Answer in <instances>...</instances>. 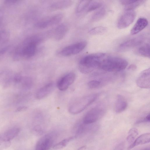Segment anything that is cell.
<instances>
[{
  "label": "cell",
  "instance_id": "obj_26",
  "mask_svg": "<svg viewBox=\"0 0 150 150\" xmlns=\"http://www.w3.org/2000/svg\"><path fill=\"white\" fill-rule=\"evenodd\" d=\"M21 82H22V85L23 88L26 89L30 88L33 84L32 79L29 77H25L23 78Z\"/></svg>",
  "mask_w": 150,
  "mask_h": 150
},
{
  "label": "cell",
  "instance_id": "obj_34",
  "mask_svg": "<svg viewBox=\"0 0 150 150\" xmlns=\"http://www.w3.org/2000/svg\"><path fill=\"white\" fill-rule=\"evenodd\" d=\"M40 128L38 127H36L34 128V131L36 133L37 132V134H41L42 133V130Z\"/></svg>",
  "mask_w": 150,
  "mask_h": 150
},
{
  "label": "cell",
  "instance_id": "obj_14",
  "mask_svg": "<svg viewBox=\"0 0 150 150\" xmlns=\"http://www.w3.org/2000/svg\"><path fill=\"white\" fill-rule=\"evenodd\" d=\"M150 141V134L146 133L142 134L137 137L133 142L127 148V150H130L135 146L149 143Z\"/></svg>",
  "mask_w": 150,
  "mask_h": 150
},
{
  "label": "cell",
  "instance_id": "obj_8",
  "mask_svg": "<svg viewBox=\"0 0 150 150\" xmlns=\"http://www.w3.org/2000/svg\"><path fill=\"white\" fill-rule=\"evenodd\" d=\"M75 78L74 73L70 72L58 80L57 84V87L60 91H65L73 83Z\"/></svg>",
  "mask_w": 150,
  "mask_h": 150
},
{
  "label": "cell",
  "instance_id": "obj_2",
  "mask_svg": "<svg viewBox=\"0 0 150 150\" xmlns=\"http://www.w3.org/2000/svg\"><path fill=\"white\" fill-rule=\"evenodd\" d=\"M128 64V62L124 59L110 57H105L102 61L100 67L107 71H119L124 69Z\"/></svg>",
  "mask_w": 150,
  "mask_h": 150
},
{
  "label": "cell",
  "instance_id": "obj_38",
  "mask_svg": "<svg viewBox=\"0 0 150 150\" xmlns=\"http://www.w3.org/2000/svg\"><path fill=\"white\" fill-rule=\"evenodd\" d=\"M140 150H150L149 148L147 147L142 149Z\"/></svg>",
  "mask_w": 150,
  "mask_h": 150
},
{
  "label": "cell",
  "instance_id": "obj_12",
  "mask_svg": "<svg viewBox=\"0 0 150 150\" xmlns=\"http://www.w3.org/2000/svg\"><path fill=\"white\" fill-rule=\"evenodd\" d=\"M54 84L50 82L40 88L35 95L36 98L38 99H42L49 95L54 90Z\"/></svg>",
  "mask_w": 150,
  "mask_h": 150
},
{
  "label": "cell",
  "instance_id": "obj_13",
  "mask_svg": "<svg viewBox=\"0 0 150 150\" xmlns=\"http://www.w3.org/2000/svg\"><path fill=\"white\" fill-rule=\"evenodd\" d=\"M144 40V38L142 36L135 37L121 44L119 48L121 50H122L133 47L141 44Z\"/></svg>",
  "mask_w": 150,
  "mask_h": 150
},
{
  "label": "cell",
  "instance_id": "obj_17",
  "mask_svg": "<svg viewBox=\"0 0 150 150\" xmlns=\"http://www.w3.org/2000/svg\"><path fill=\"white\" fill-rule=\"evenodd\" d=\"M20 129L18 127H14L6 132L0 138V140L6 142H10L19 134Z\"/></svg>",
  "mask_w": 150,
  "mask_h": 150
},
{
  "label": "cell",
  "instance_id": "obj_21",
  "mask_svg": "<svg viewBox=\"0 0 150 150\" xmlns=\"http://www.w3.org/2000/svg\"><path fill=\"white\" fill-rule=\"evenodd\" d=\"M74 137V136H71L64 139L54 145L53 147V149L55 150H57L64 148L67 145L69 142L72 140Z\"/></svg>",
  "mask_w": 150,
  "mask_h": 150
},
{
  "label": "cell",
  "instance_id": "obj_10",
  "mask_svg": "<svg viewBox=\"0 0 150 150\" xmlns=\"http://www.w3.org/2000/svg\"><path fill=\"white\" fill-rule=\"evenodd\" d=\"M136 83L137 85L140 88H150V68L143 70L139 74L137 79Z\"/></svg>",
  "mask_w": 150,
  "mask_h": 150
},
{
  "label": "cell",
  "instance_id": "obj_29",
  "mask_svg": "<svg viewBox=\"0 0 150 150\" xmlns=\"http://www.w3.org/2000/svg\"><path fill=\"white\" fill-rule=\"evenodd\" d=\"M100 82L99 81L93 80L89 81L88 85L90 88H98L100 85Z\"/></svg>",
  "mask_w": 150,
  "mask_h": 150
},
{
  "label": "cell",
  "instance_id": "obj_15",
  "mask_svg": "<svg viewBox=\"0 0 150 150\" xmlns=\"http://www.w3.org/2000/svg\"><path fill=\"white\" fill-rule=\"evenodd\" d=\"M127 105V103L125 98L120 95H117L114 105L115 112L120 113L123 112L126 108Z\"/></svg>",
  "mask_w": 150,
  "mask_h": 150
},
{
  "label": "cell",
  "instance_id": "obj_25",
  "mask_svg": "<svg viewBox=\"0 0 150 150\" xmlns=\"http://www.w3.org/2000/svg\"><path fill=\"white\" fill-rule=\"evenodd\" d=\"M107 30V28L103 26H98L94 28L89 31V33L92 35H96L103 34Z\"/></svg>",
  "mask_w": 150,
  "mask_h": 150
},
{
  "label": "cell",
  "instance_id": "obj_20",
  "mask_svg": "<svg viewBox=\"0 0 150 150\" xmlns=\"http://www.w3.org/2000/svg\"><path fill=\"white\" fill-rule=\"evenodd\" d=\"M137 52L140 55L149 58L150 46L148 43H146L141 46L138 48Z\"/></svg>",
  "mask_w": 150,
  "mask_h": 150
},
{
  "label": "cell",
  "instance_id": "obj_9",
  "mask_svg": "<svg viewBox=\"0 0 150 150\" xmlns=\"http://www.w3.org/2000/svg\"><path fill=\"white\" fill-rule=\"evenodd\" d=\"M127 11L122 15L118 21L117 27L119 29L127 28L135 19L136 14L134 12L132 11Z\"/></svg>",
  "mask_w": 150,
  "mask_h": 150
},
{
  "label": "cell",
  "instance_id": "obj_11",
  "mask_svg": "<svg viewBox=\"0 0 150 150\" xmlns=\"http://www.w3.org/2000/svg\"><path fill=\"white\" fill-rule=\"evenodd\" d=\"M53 142V137L51 135H45L37 142L35 150H49L52 146Z\"/></svg>",
  "mask_w": 150,
  "mask_h": 150
},
{
  "label": "cell",
  "instance_id": "obj_7",
  "mask_svg": "<svg viewBox=\"0 0 150 150\" xmlns=\"http://www.w3.org/2000/svg\"><path fill=\"white\" fill-rule=\"evenodd\" d=\"M63 17L62 13L55 14L39 21L35 24V26L39 29L46 28L59 23Z\"/></svg>",
  "mask_w": 150,
  "mask_h": 150
},
{
  "label": "cell",
  "instance_id": "obj_31",
  "mask_svg": "<svg viewBox=\"0 0 150 150\" xmlns=\"http://www.w3.org/2000/svg\"><path fill=\"white\" fill-rule=\"evenodd\" d=\"M23 78L20 74H17L15 75L13 77V81L15 82L18 83L21 82Z\"/></svg>",
  "mask_w": 150,
  "mask_h": 150
},
{
  "label": "cell",
  "instance_id": "obj_30",
  "mask_svg": "<svg viewBox=\"0 0 150 150\" xmlns=\"http://www.w3.org/2000/svg\"><path fill=\"white\" fill-rule=\"evenodd\" d=\"M8 33L5 31L3 30L0 32V42H4L6 41L8 37Z\"/></svg>",
  "mask_w": 150,
  "mask_h": 150
},
{
  "label": "cell",
  "instance_id": "obj_6",
  "mask_svg": "<svg viewBox=\"0 0 150 150\" xmlns=\"http://www.w3.org/2000/svg\"><path fill=\"white\" fill-rule=\"evenodd\" d=\"M86 45V43L85 41L78 42L64 47L61 51L60 54L65 56L76 54L82 51Z\"/></svg>",
  "mask_w": 150,
  "mask_h": 150
},
{
  "label": "cell",
  "instance_id": "obj_23",
  "mask_svg": "<svg viewBox=\"0 0 150 150\" xmlns=\"http://www.w3.org/2000/svg\"><path fill=\"white\" fill-rule=\"evenodd\" d=\"M102 2L99 1H91L87 8V12H91L100 7L102 5Z\"/></svg>",
  "mask_w": 150,
  "mask_h": 150
},
{
  "label": "cell",
  "instance_id": "obj_24",
  "mask_svg": "<svg viewBox=\"0 0 150 150\" xmlns=\"http://www.w3.org/2000/svg\"><path fill=\"white\" fill-rule=\"evenodd\" d=\"M106 14V11L102 8L95 13L92 17V20L93 21H99L103 18Z\"/></svg>",
  "mask_w": 150,
  "mask_h": 150
},
{
  "label": "cell",
  "instance_id": "obj_37",
  "mask_svg": "<svg viewBox=\"0 0 150 150\" xmlns=\"http://www.w3.org/2000/svg\"><path fill=\"white\" fill-rule=\"evenodd\" d=\"M86 148V146H83L80 147L77 150H84Z\"/></svg>",
  "mask_w": 150,
  "mask_h": 150
},
{
  "label": "cell",
  "instance_id": "obj_18",
  "mask_svg": "<svg viewBox=\"0 0 150 150\" xmlns=\"http://www.w3.org/2000/svg\"><path fill=\"white\" fill-rule=\"evenodd\" d=\"M68 30V26L65 24L62 23L58 25L54 31V38L57 40L62 39L64 37Z\"/></svg>",
  "mask_w": 150,
  "mask_h": 150
},
{
  "label": "cell",
  "instance_id": "obj_4",
  "mask_svg": "<svg viewBox=\"0 0 150 150\" xmlns=\"http://www.w3.org/2000/svg\"><path fill=\"white\" fill-rule=\"evenodd\" d=\"M40 40V37L37 36L32 37L27 39L24 42L21 49L20 54L26 58L33 56L36 51L37 44Z\"/></svg>",
  "mask_w": 150,
  "mask_h": 150
},
{
  "label": "cell",
  "instance_id": "obj_19",
  "mask_svg": "<svg viewBox=\"0 0 150 150\" xmlns=\"http://www.w3.org/2000/svg\"><path fill=\"white\" fill-rule=\"evenodd\" d=\"M72 3V1L71 0L56 1L51 4L50 7L54 9H61L69 6Z\"/></svg>",
  "mask_w": 150,
  "mask_h": 150
},
{
  "label": "cell",
  "instance_id": "obj_28",
  "mask_svg": "<svg viewBox=\"0 0 150 150\" xmlns=\"http://www.w3.org/2000/svg\"><path fill=\"white\" fill-rule=\"evenodd\" d=\"M91 1L82 0L78 3L76 8V11L79 13L87 8L89 5Z\"/></svg>",
  "mask_w": 150,
  "mask_h": 150
},
{
  "label": "cell",
  "instance_id": "obj_3",
  "mask_svg": "<svg viewBox=\"0 0 150 150\" xmlns=\"http://www.w3.org/2000/svg\"><path fill=\"white\" fill-rule=\"evenodd\" d=\"M98 95L92 94L75 99L70 105L68 110L72 114H78L85 109L96 99Z\"/></svg>",
  "mask_w": 150,
  "mask_h": 150
},
{
  "label": "cell",
  "instance_id": "obj_27",
  "mask_svg": "<svg viewBox=\"0 0 150 150\" xmlns=\"http://www.w3.org/2000/svg\"><path fill=\"white\" fill-rule=\"evenodd\" d=\"M144 1V0H135L132 3L125 6V10L126 11H132L142 4Z\"/></svg>",
  "mask_w": 150,
  "mask_h": 150
},
{
  "label": "cell",
  "instance_id": "obj_16",
  "mask_svg": "<svg viewBox=\"0 0 150 150\" xmlns=\"http://www.w3.org/2000/svg\"><path fill=\"white\" fill-rule=\"evenodd\" d=\"M148 21L144 18H139L131 30L130 34L134 35L139 33L144 29L147 25Z\"/></svg>",
  "mask_w": 150,
  "mask_h": 150
},
{
  "label": "cell",
  "instance_id": "obj_33",
  "mask_svg": "<svg viewBox=\"0 0 150 150\" xmlns=\"http://www.w3.org/2000/svg\"><path fill=\"white\" fill-rule=\"evenodd\" d=\"M123 144L122 143L119 144L115 148L114 150H123Z\"/></svg>",
  "mask_w": 150,
  "mask_h": 150
},
{
  "label": "cell",
  "instance_id": "obj_36",
  "mask_svg": "<svg viewBox=\"0 0 150 150\" xmlns=\"http://www.w3.org/2000/svg\"><path fill=\"white\" fill-rule=\"evenodd\" d=\"M145 122H149L150 120V114H148L146 117L144 118Z\"/></svg>",
  "mask_w": 150,
  "mask_h": 150
},
{
  "label": "cell",
  "instance_id": "obj_5",
  "mask_svg": "<svg viewBox=\"0 0 150 150\" xmlns=\"http://www.w3.org/2000/svg\"><path fill=\"white\" fill-rule=\"evenodd\" d=\"M104 112V109L102 106H96L86 113L83 118V122L88 125L93 123L99 119Z\"/></svg>",
  "mask_w": 150,
  "mask_h": 150
},
{
  "label": "cell",
  "instance_id": "obj_22",
  "mask_svg": "<svg viewBox=\"0 0 150 150\" xmlns=\"http://www.w3.org/2000/svg\"><path fill=\"white\" fill-rule=\"evenodd\" d=\"M138 135V132L137 129L134 128L131 129L128 132L126 138L127 141L131 144L137 138Z\"/></svg>",
  "mask_w": 150,
  "mask_h": 150
},
{
  "label": "cell",
  "instance_id": "obj_35",
  "mask_svg": "<svg viewBox=\"0 0 150 150\" xmlns=\"http://www.w3.org/2000/svg\"><path fill=\"white\" fill-rule=\"evenodd\" d=\"M137 68L136 66L134 64H132L130 65L127 68L128 70L134 71Z\"/></svg>",
  "mask_w": 150,
  "mask_h": 150
},
{
  "label": "cell",
  "instance_id": "obj_1",
  "mask_svg": "<svg viewBox=\"0 0 150 150\" xmlns=\"http://www.w3.org/2000/svg\"><path fill=\"white\" fill-rule=\"evenodd\" d=\"M105 54L103 53H97L86 55L80 59L79 69L82 73H90L100 67L102 60Z\"/></svg>",
  "mask_w": 150,
  "mask_h": 150
},
{
  "label": "cell",
  "instance_id": "obj_32",
  "mask_svg": "<svg viewBox=\"0 0 150 150\" xmlns=\"http://www.w3.org/2000/svg\"><path fill=\"white\" fill-rule=\"evenodd\" d=\"M27 108V107L25 106H21L17 108L15 111L16 112H20L21 111H23L26 110Z\"/></svg>",
  "mask_w": 150,
  "mask_h": 150
}]
</instances>
